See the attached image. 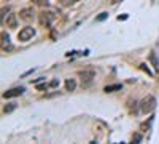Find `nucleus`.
<instances>
[{"instance_id": "20e7f679", "label": "nucleus", "mask_w": 159, "mask_h": 144, "mask_svg": "<svg viewBox=\"0 0 159 144\" xmlns=\"http://www.w3.org/2000/svg\"><path fill=\"white\" fill-rule=\"evenodd\" d=\"M78 75H80V78H81L83 83H89L92 78L96 77V71L94 69H83V71L78 72Z\"/></svg>"}, {"instance_id": "f8f14e48", "label": "nucleus", "mask_w": 159, "mask_h": 144, "mask_svg": "<svg viewBox=\"0 0 159 144\" xmlns=\"http://www.w3.org/2000/svg\"><path fill=\"white\" fill-rule=\"evenodd\" d=\"M15 109H16V104H15V102H11L10 106L5 107V112H11V111H15Z\"/></svg>"}, {"instance_id": "6e6552de", "label": "nucleus", "mask_w": 159, "mask_h": 144, "mask_svg": "<svg viewBox=\"0 0 159 144\" xmlns=\"http://www.w3.org/2000/svg\"><path fill=\"white\" fill-rule=\"evenodd\" d=\"M2 48L3 50H11L13 47L10 45V37H8V34H2Z\"/></svg>"}, {"instance_id": "9b49d317", "label": "nucleus", "mask_w": 159, "mask_h": 144, "mask_svg": "<svg viewBox=\"0 0 159 144\" xmlns=\"http://www.w3.org/2000/svg\"><path fill=\"white\" fill-rule=\"evenodd\" d=\"M116 90H121V85L116 83V85H108V87H105V91L107 93H111V91H116Z\"/></svg>"}, {"instance_id": "39448f33", "label": "nucleus", "mask_w": 159, "mask_h": 144, "mask_svg": "<svg viewBox=\"0 0 159 144\" xmlns=\"http://www.w3.org/2000/svg\"><path fill=\"white\" fill-rule=\"evenodd\" d=\"M24 93V88L22 87H16V88H11L8 91L3 93V98H15V96H21Z\"/></svg>"}, {"instance_id": "423d86ee", "label": "nucleus", "mask_w": 159, "mask_h": 144, "mask_svg": "<svg viewBox=\"0 0 159 144\" xmlns=\"http://www.w3.org/2000/svg\"><path fill=\"white\" fill-rule=\"evenodd\" d=\"M19 15H21V19L30 21V19H34V10H32V8H24Z\"/></svg>"}, {"instance_id": "f3484780", "label": "nucleus", "mask_w": 159, "mask_h": 144, "mask_svg": "<svg viewBox=\"0 0 159 144\" xmlns=\"http://www.w3.org/2000/svg\"><path fill=\"white\" fill-rule=\"evenodd\" d=\"M35 3H37V5H43V3H45V5H46V2H42V0H35Z\"/></svg>"}, {"instance_id": "dca6fc26", "label": "nucleus", "mask_w": 159, "mask_h": 144, "mask_svg": "<svg viewBox=\"0 0 159 144\" xmlns=\"http://www.w3.org/2000/svg\"><path fill=\"white\" fill-rule=\"evenodd\" d=\"M134 141H142V136L140 135H134V138H132Z\"/></svg>"}, {"instance_id": "0eeeda50", "label": "nucleus", "mask_w": 159, "mask_h": 144, "mask_svg": "<svg viewBox=\"0 0 159 144\" xmlns=\"http://www.w3.org/2000/svg\"><path fill=\"white\" fill-rule=\"evenodd\" d=\"M16 24H18V21H16V15H8L7 16V27H16Z\"/></svg>"}, {"instance_id": "2eb2a0df", "label": "nucleus", "mask_w": 159, "mask_h": 144, "mask_svg": "<svg viewBox=\"0 0 159 144\" xmlns=\"http://www.w3.org/2000/svg\"><path fill=\"white\" fill-rule=\"evenodd\" d=\"M140 67H142V69H143L145 72H147V74H150V75H151V72H150V69H148L147 66H145V64H140Z\"/></svg>"}, {"instance_id": "ddd939ff", "label": "nucleus", "mask_w": 159, "mask_h": 144, "mask_svg": "<svg viewBox=\"0 0 159 144\" xmlns=\"http://www.w3.org/2000/svg\"><path fill=\"white\" fill-rule=\"evenodd\" d=\"M61 2H62V5H72V3L78 2V0H61Z\"/></svg>"}, {"instance_id": "1a4fd4ad", "label": "nucleus", "mask_w": 159, "mask_h": 144, "mask_svg": "<svg viewBox=\"0 0 159 144\" xmlns=\"http://www.w3.org/2000/svg\"><path fill=\"white\" fill-rule=\"evenodd\" d=\"M76 88V82L73 80V78H67V80H65V90L67 91H73Z\"/></svg>"}, {"instance_id": "f03ea898", "label": "nucleus", "mask_w": 159, "mask_h": 144, "mask_svg": "<svg viewBox=\"0 0 159 144\" xmlns=\"http://www.w3.org/2000/svg\"><path fill=\"white\" fill-rule=\"evenodd\" d=\"M38 19H40V24L45 26V27H48V26H51L52 22H54L56 15L52 11H42V13H40V16H38Z\"/></svg>"}, {"instance_id": "7ed1b4c3", "label": "nucleus", "mask_w": 159, "mask_h": 144, "mask_svg": "<svg viewBox=\"0 0 159 144\" xmlns=\"http://www.w3.org/2000/svg\"><path fill=\"white\" fill-rule=\"evenodd\" d=\"M34 35H35V29L30 27V26H27V27H24L22 31H19L18 38H19L21 42H27V40H30Z\"/></svg>"}, {"instance_id": "4468645a", "label": "nucleus", "mask_w": 159, "mask_h": 144, "mask_svg": "<svg viewBox=\"0 0 159 144\" xmlns=\"http://www.w3.org/2000/svg\"><path fill=\"white\" fill-rule=\"evenodd\" d=\"M107 16H108V13H100V16H97V21H103Z\"/></svg>"}, {"instance_id": "9d476101", "label": "nucleus", "mask_w": 159, "mask_h": 144, "mask_svg": "<svg viewBox=\"0 0 159 144\" xmlns=\"http://www.w3.org/2000/svg\"><path fill=\"white\" fill-rule=\"evenodd\" d=\"M150 61L153 62V66H154V69L159 72V61H157V58H156V53H150Z\"/></svg>"}, {"instance_id": "f257e3e1", "label": "nucleus", "mask_w": 159, "mask_h": 144, "mask_svg": "<svg viewBox=\"0 0 159 144\" xmlns=\"http://www.w3.org/2000/svg\"><path fill=\"white\" fill-rule=\"evenodd\" d=\"M154 107H156V98L151 96V95L147 96V98H143L142 102H140V109H142V112H145V114L154 111Z\"/></svg>"}]
</instances>
